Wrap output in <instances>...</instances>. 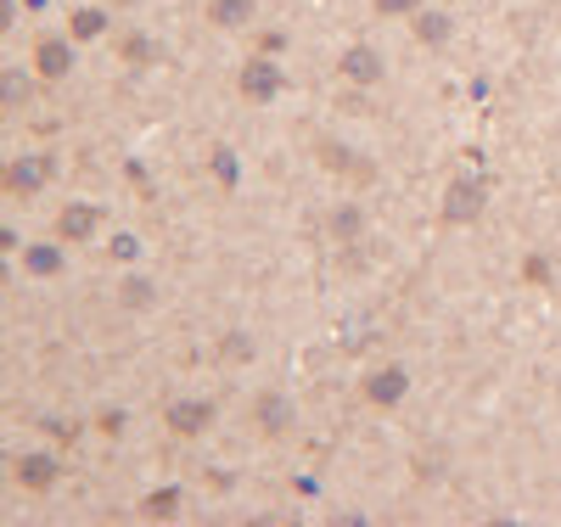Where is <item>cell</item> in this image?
I'll return each mask as SVG.
<instances>
[{"instance_id": "1", "label": "cell", "mask_w": 561, "mask_h": 527, "mask_svg": "<svg viewBox=\"0 0 561 527\" xmlns=\"http://www.w3.org/2000/svg\"><path fill=\"white\" fill-rule=\"evenodd\" d=\"M90 230H102V214H95V208H68V214H62V224H56V236L85 242Z\"/></svg>"}, {"instance_id": "2", "label": "cell", "mask_w": 561, "mask_h": 527, "mask_svg": "<svg viewBox=\"0 0 561 527\" xmlns=\"http://www.w3.org/2000/svg\"><path fill=\"white\" fill-rule=\"evenodd\" d=\"M281 74L270 68V62H247V74H242V90L253 95V102H264V95H276Z\"/></svg>"}, {"instance_id": "3", "label": "cell", "mask_w": 561, "mask_h": 527, "mask_svg": "<svg viewBox=\"0 0 561 527\" xmlns=\"http://www.w3.org/2000/svg\"><path fill=\"white\" fill-rule=\"evenodd\" d=\"M477 203H483V185H472V180H455L449 185V219H467V214H477Z\"/></svg>"}, {"instance_id": "4", "label": "cell", "mask_w": 561, "mask_h": 527, "mask_svg": "<svg viewBox=\"0 0 561 527\" xmlns=\"http://www.w3.org/2000/svg\"><path fill=\"white\" fill-rule=\"evenodd\" d=\"M258 421H264V433H281V426L292 421V404L270 393V399H258Z\"/></svg>"}, {"instance_id": "5", "label": "cell", "mask_w": 561, "mask_h": 527, "mask_svg": "<svg viewBox=\"0 0 561 527\" xmlns=\"http://www.w3.org/2000/svg\"><path fill=\"white\" fill-rule=\"evenodd\" d=\"M68 62H74V56H68V46H56V40H46V46H40V74H68Z\"/></svg>"}, {"instance_id": "6", "label": "cell", "mask_w": 561, "mask_h": 527, "mask_svg": "<svg viewBox=\"0 0 561 527\" xmlns=\"http://www.w3.org/2000/svg\"><path fill=\"white\" fill-rule=\"evenodd\" d=\"M253 0H214V23H247Z\"/></svg>"}, {"instance_id": "7", "label": "cell", "mask_w": 561, "mask_h": 527, "mask_svg": "<svg viewBox=\"0 0 561 527\" xmlns=\"http://www.w3.org/2000/svg\"><path fill=\"white\" fill-rule=\"evenodd\" d=\"M348 74H359V79H377V74H382L377 51H348Z\"/></svg>"}, {"instance_id": "8", "label": "cell", "mask_w": 561, "mask_h": 527, "mask_svg": "<svg viewBox=\"0 0 561 527\" xmlns=\"http://www.w3.org/2000/svg\"><path fill=\"white\" fill-rule=\"evenodd\" d=\"M203 421H208V404H180V410H175V426H180V433H186V426L196 433Z\"/></svg>"}, {"instance_id": "9", "label": "cell", "mask_w": 561, "mask_h": 527, "mask_svg": "<svg viewBox=\"0 0 561 527\" xmlns=\"http://www.w3.org/2000/svg\"><path fill=\"white\" fill-rule=\"evenodd\" d=\"M416 7H421V0H377L382 17H405V12H416Z\"/></svg>"}, {"instance_id": "10", "label": "cell", "mask_w": 561, "mask_h": 527, "mask_svg": "<svg viewBox=\"0 0 561 527\" xmlns=\"http://www.w3.org/2000/svg\"><path fill=\"white\" fill-rule=\"evenodd\" d=\"M399 387H405L399 376H382V382H377V387H366V393H377V399H393V393H399Z\"/></svg>"}]
</instances>
